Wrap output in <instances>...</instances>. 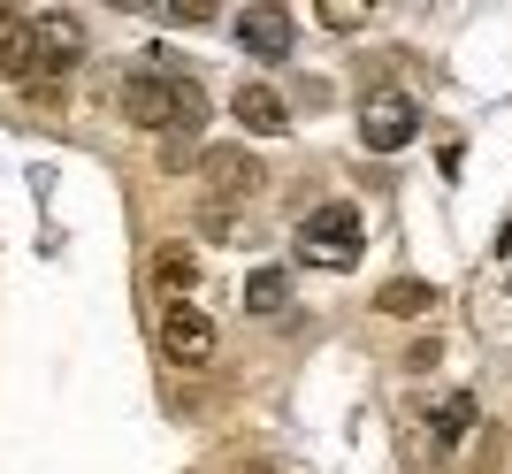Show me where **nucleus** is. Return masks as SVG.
Wrapping results in <instances>:
<instances>
[{"mask_svg": "<svg viewBox=\"0 0 512 474\" xmlns=\"http://www.w3.org/2000/svg\"><path fill=\"white\" fill-rule=\"evenodd\" d=\"M413 130H421V115H413L406 92H375V100L360 108V146H367V153H398V146H413Z\"/></svg>", "mask_w": 512, "mask_h": 474, "instance_id": "3", "label": "nucleus"}, {"mask_svg": "<svg viewBox=\"0 0 512 474\" xmlns=\"http://www.w3.org/2000/svg\"><path fill=\"white\" fill-rule=\"evenodd\" d=\"M383 314H398V322H413V314H428L436 306V283H421V276H398V283H383Z\"/></svg>", "mask_w": 512, "mask_h": 474, "instance_id": "10", "label": "nucleus"}, {"mask_svg": "<svg viewBox=\"0 0 512 474\" xmlns=\"http://www.w3.org/2000/svg\"><path fill=\"white\" fill-rule=\"evenodd\" d=\"M237 123L253 130V138H276V130H291V108H283V92L276 85H237Z\"/></svg>", "mask_w": 512, "mask_h": 474, "instance_id": "7", "label": "nucleus"}, {"mask_svg": "<svg viewBox=\"0 0 512 474\" xmlns=\"http://www.w3.org/2000/svg\"><path fill=\"white\" fill-rule=\"evenodd\" d=\"M245 306L253 314H283L291 306V268H253L245 276Z\"/></svg>", "mask_w": 512, "mask_h": 474, "instance_id": "9", "label": "nucleus"}, {"mask_svg": "<svg viewBox=\"0 0 512 474\" xmlns=\"http://www.w3.org/2000/svg\"><path fill=\"white\" fill-rule=\"evenodd\" d=\"M31 54H39V23L23 8H0V77H23Z\"/></svg>", "mask_w": 512, "mask_h": 474, "instance_id": "8", "label": "nucleus"}, {"mask_svg": "<svg viewBox=\"0 0 512 474\" xmlns=\"http://www.w3.org/2000/svg\"><path fill=\"white\" fill-rule=\"evenodd\" d=\"M237 39H245V54H260V62H283V54H291V16H283V8H245V16H237Z\"/></svg>", "mask_w": 512, "mask_h": 474, "instance_id": "6", "label": "nucleus"}, {"mask_svg": "<svg viewBox=\"0 0 512 474\" xmlns=\"http://www.w3.org/2000/svg\"><path fill=\"white\" fill-rule=\"evenodd\" d=\"M199 169H207V184L222 199H237V192H253V184H260V153L253 146H207V153H199Z\"/></svg>", "mask_w": 512, "mask_h": 474, "instance_id": "5", "label": "nucleus"}, {"mask_svg": "<svg viewBox=\"0 0 512 474\" xmlns=\"http://www.w3.org/2000/svg\"><path fill=\"white\" fill-rule=\"evenodd\" d=\"M153 276L169 283V291H192V283H199V253H192V245H176V237H169V245L153 253Z\"/></svg>", "mask_w": 512, "mask_h": 474, "instance_id": "11", "label": "nucleus"}, {"mask_svg": "<svg viewBox=\"0 0 512 474\" xmlns=\"http://www.w3.org/2000/svg\"><path fill=\"white\" fill-rule=\"evenodd\" d=\"M321 23H329V31H360V8H344V0H329V8H321Z\"/></svg>", "mask_w": 512, "mask_h": 474, "instance_id": "13", "label": "nucleus"}, {"mask_svg": "<svg viewBox=\"0 0 512 474\" xmlns=\"http://www.w3.org/2000/svg\"><path fill=\"white\" fill-rule=\"evenodd\" d=\"M360 237H367L360 207H352V199H329V207H314V215L299 222V260L306 268H352V260H360Z\"/></svg>", "mask_w": 512, "mask_h": 474, "instance_id": "2", "label": "nucleus"}, {"mask_svg": "<svg viewBox=\"0 0 512 474\" xmlns=\"http://www.w3.org/2000/svg\"><path fill=\"white\" fill-rule=\"evenodd\" d=\"M467 429H474V398H467V390H451L444 406H436V452H451Z\"/></svg>", "mask_w": 512, "mask_h": 474, "instance_id": "12", "label": "nucleus"}, {"mask_svg": "<svg viewBox=\"0 0 512 474\" xmlns=\"http://www.w3.org/2000/svg\"><path fill=\"white\" fill-rule=\"evenodd\" d=\"M161 352H169L176 367H207L214 360V322L199 314V306L176 299L169 314H161Z\"/></svg>", "mask_w": 512, "mask_h": 474, "instance_id": "4", "label": "nucleus"}, {"mask_svg": "<svg viewBox=\"0 0 512 474\" xmlns=\"http://www.w3.org/2000/svg\"><path fill=\"white\" fill-rule=\"evenodd\" d=\"M123 115L138 130H169V138H192L207 123V92L192 77H123Z\"/></svg>", "mask_w": 512, "mask_h": 474, "instance_id": "1", "label": "nucleus"}]
</instances>
